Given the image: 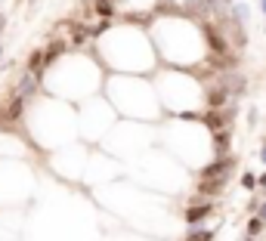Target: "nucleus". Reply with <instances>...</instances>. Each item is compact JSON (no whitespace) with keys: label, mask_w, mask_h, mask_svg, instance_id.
<instances>
[{"label":"nucleus","mask_w":266,"mask_h":241,"mask_svg":"<svg viewBox=\"0 0 266 241\" xmlns=\"http://www.w3.org/2000/svg\"><path fill=\"white\" fill-rule=\"evenodd\" d=\"M204 37H208V47H211V53H214V56H232L229 44H226V37H223L214 25H208V28H204Z\"/></svg>","instance_id":"obj_1"},{"label":"nucleus","mask_w":266,"mask_h":241,"mask_svg":"<svg viewBox=\"0 0 266 241\" xmlns=\"http://www.w3.org/2000/svg\"><path fill=\"white\" fill-rule=\"evenodd\" d=\"M19 117H22V99H13L10 105H4V108H0V127H10V124H16Z\"/></svg>","instance_id":"obj_2"},{"label":"nucleus","mask_w":266,"mask_h":241,"mask_svg":"<svg viewBox=\"0 0 266 241\" xmlns=\"http://www.w3.org/2000/svg\"><path fill=\"white\" fill-rule=\"evenodd\" d=\"M229 164H232L229 158H223V161H217V164H208V167L201 170V179H211V176H223L226 170H229Z\"/></svg>","instance_id":"obj_3"},{"label":"nucleus","mask_w":266,"mask_h":241,"mask_svg":"<svg viewBox=\"0 0 266 241\" xmlns=\"http://www.w3.org/2000/svg\"><path fill=\"white\" fill-rule=\"evenodd\" d=\"M223 183H226L223 176H211V179H204V183L198 186V192H201V195H220V192H223Z\"/></svg>","instance_id":"obj_4"},{"label":"nucleus","mask_w":266,"mask_h":241,"mask_svg":"<svg viewBox=\"0 0 266 241\" xmlns=\"http://www.w3.org/2000/svg\"><path fill=\"white\" fill-rule=\"evenodd\" d=\"M208 214H211V204H195V207H189V210H186V223H192V226H195V223H201Z\"/></svg>","instance_id":"obj_5"},{"label":"nucleus","mask_w":266,"mask_h":241,"mask_svg":"<svg viewBox=\"0 0 266 241\" xmlns=\"http://www.w3.org/2000/svg\"><path fill=\"white\" fill-rule=\"evenodd\" d=\"M226 117H229V114H226V111H211V114H204L201 120H204V124H208L211 130H220V127L226 124Z\"/></svg>","instance_id":"obj_6"},{"label":"nucleus","mask_w":266,"mask_h":241,"mask_svg":"<svg viewBox=\"0 0 266 241\" xmlns=\"http://www.w3.org/2000/svg\"><path fill=\"white\" fill-rule=\"evenodd\" d=\"M62 50H65V44H62V40H53V44H50V50L44 53V65H47V62H53L56 56H62Z\"/></svg>","instance_id":"obj_7"},{"label":"nucleus","mask_w":266,"mask_h":241,"mask_svg":"<svg viewBox=\"0 0 266 241\" xmlns=\"http://www.w3.org/2000/svg\"><path fill=\"white\" fill-rule=\"evenodd\" d=\"M28 68H31V74H37V71H41V68H44V53H31Z\"/></svg>","instance_id":"obj_8"},{"label":"nucleus","mask_w":266,"mask_h":241,"mask_svg":"<svg viewBox=\"0 0 266 241\" xmlns=\"http://www.w3.org/2000/svg\"><path fill=\"white\" fill-rule=\"evenodd\" d=\"M31 90H34V74H25V77H22V84H19V93L28 96Z\"/></svg>","instance_id":"obj_9"},{"label":"nucleus","mask_w":266,"mask_h":241,"mask_svg":"<svg viewBox=\"0 0 266 241\" xmlns=\"http://www.w3.org/2000/svg\"><path fill=\"white\" fill-rule=\"evenodd\" d=\"M208 102H211V105H223V102H226V90H223V87H220V90H211Z\"/></svg>","instance_id":"obj_10"},{"label":"nucleus","mask_w":266,"mask_h":241,"mask_svg":"<svg viewBox=\"0 0 266 241\" xmlns=\"http://www.w3.org/2000/svg\"><path fill=\"white\" fill-rule=\"evenodd\" d=\"M96 13H99L102 19H108V16H111V4H108V0H96Z\"/></svg>","instance_id":"obj_11"},{"label":"nucleus","mask_w":266,"mask_h":241,"mask_svg":"<svg viewBox=\"0 0 266 241\" xmlns=\"http://www.w3.org/2000/svg\"><path fill=\"white\" fill-rule=\"evenodd\" d=\"M260 229H263V220H260V217H254V220L248 223V232H251V235H260Z\"/></svg>","instance_id":"obj_12"},{"label":"nucleus","mask_w":266,"mask_h":241,"mask_svg":"<svg viewBox=\"0 0 266 241\" xmlns=\"http://www.w3.org/2000/svg\"><path fill=\"white\" fill-rule=\"evenodd\" d=\"M226 145H229V133H223V130H220V133H217V148L226 152Z\"/></svg>","instance_id":"obj_13"},{"label":"nucleus","mask_w":266,"mask_h":241,"mask_svg":"<svg viewBox=\"0 0 266 241\" xmlns=\"http://www.w3.org/2000/svg\"><path fill=\"white\" fill-rule=\"evenodd\" d=\"M211 238H214L211 232H192V235H189L186 241H211Z\"/></svg>","instance_id":"obj_14"},{"label":"nucleus","mask_w":266,"mask_h":241,"mask_svg":"<svg viewBox=\"0 0 266 241\" xmlns=\"http://www.w3.org/2000/svg\"><path fill=\"white\" fill-rule=\"evenodd\" d=\"M242 186H245V189H254V176H251V173H245V176H242Z\"/></svg>","instance_id":"obj_15"},{"label":"nucleus","mask_w":266,"mask_h":241,"mask_svg":"<svg viewBox=\"0 0 266 241\" xmlns=\"http://www.w3.org/2000/svg\"><path fill=\"white\" fill-rule=\"evenodd\" d=\"M260 220L266 223V204H260Z\"/></svg>","instance_id":"obj_16"},{"label":"nucleus","mask_w":266,"mask_h":241,"mask_svg":"<svg viewBox=\"0 0 266 241\" xmlns=\"http://www.w3.org/2000/svg\"><path fill=\"white\" fill-rule=\"evenodd\" d=\"M260 186H266V173H263V176H260Z\"/></svg>","instance_id":"obj_17"},{"label":"nucleus","mask_w":266,"mask_h":241,"mask_svg":"<svg viewBox=\"0 0 266 241\" xmlns=\"http://www.w3.org/2000/svg\"><path fill=\"white\" fill-rule=\"evenodd\" d=\"M260 7H263V13H266V0H260Z\"/></svg>","instance_id":"obj_18"},{"label":"nucleus","mask_w":266,"mask_h":241,"mask_svg":"<svg viewBox=\"0 0 266 241\" xmlns=\"http://www.w3.org/2000/svg\"><path fill=\"white\" fill-rule=\"evenodd\" d=\"M260 155H263V161H266V145H263V152H260Z\"/></svg>","instance_id":"obj_19"},{"label":"nucleus","mask_w":266,"mask_h":241,"mask_svg":"<svg viewBox=\"0 0 266 241\" xmlns=\"http://www.w3.org/2000/svg\"><path fill=\"white\" fill-rule=\"evenodd\" d=\"M248 241H254V238H248Z\"/></svg>","instance_id":"obj_20"}]
</instances>
